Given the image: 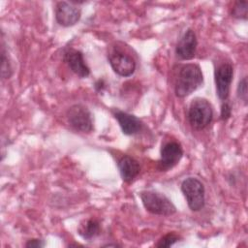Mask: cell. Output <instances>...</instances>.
<instances>
[{"label":"cell","mask_w":248,"mask_h":248,"mask_svg":"<svg viewBox=\"0 0 248 248\" xmlns=\"http://www.w3.org/2000/svg\"><path fill=\"white\" fill-rule=\"evenodd\" d=\"M203 83V75L198 64H185L179 70L176 78L174 93L178 98L191 95Z\"/></svg>","instance_id":"cell-1"},{"label":"cell","mask_w":248,"mask_h":248,"mask_svg":"<svg viewBox=\"0 0 248 248\" xmlns=\"http://www.w3.org/2000/svg\"><path fill=\"white\" fill-rule=\"evenodd\" d=\"M140 197L144 208L152 214L170 216L176 212L175 205L164 194L152 190H144L140 192Z\"/></svg>","instance_id":"cell-2"},{"label":"cell","mask_w":248,"mask_h":248,"mask_svg":"<svg viewBox=\"0 0 248 248\" xmlns=\"http://www.w3.org/2000/svg\"><path fill=\"white\" fill-rule=\"evenodd\" d=\"M213 119V109L211 104L204 98H195L188 109V120L195 130H203Z\"/></svg>","instance_id":"cell-3"},{"label":"cell","mask_w":248,"mask_h":248,"mask_svg":"<svg viewBox=\"0 0 248 248\" xmlns=\"http://www.w3.org/2000/svg\"><path fill=\"white\" fill-rule=\"evenodd\" d=\"M180 189L192 211H200L203 208L205 190L202 181L196 177H187L182 181Z\"/></svg>","instance_id":"cell-4"},{"label":"cell","mask_w":248,"mask_h":248,"mask_svg":"<svg viewBox=\"0 0 248 248\" xmlns=\"http://www.w3.org/2000/svg\"><path fill=\"white\" fill-rule=\"evenodd\" d=\"M69 124L77 131L90 133L93 130V120L90 110L80 104L73 105L67 110Z\"/></svg>","instance_id":"cell-5"},{"label":"cell","mask_w":248,"mask_h":248,"mask_svg":"<svg viewBox=\"0 0 248 248\" xmlns=\"http://www.w3.org/2000/svg\"><path fill=\"white\" fill-rule=\"evenodd\" d=\"M108 60L113 72L120 77H130L135 73V60L120 49L113 48L108 53Z\"/></svg>","instance_id":"cell-6"},{"label":"cell","mask_w":248,"mask_h":248,"mask_svg":"<svg viewBox=\"0 0 248 248\" xmlns=\"http://www.w3.org/2000/svg\"><path fill=\"white\" fill-rule=\"evenodd\" d=\"M183 156V149L177 141H168L165 143L160 152V160L158 161V169L161 171L169 170L176 166Z\"/></svg>","instance_id":"cell-7"},{"label":"cell","mask_w":248,"mask_h":248,"mask_svg":"<svg viewBox=\"0 0 248 248\" xmlns=\"http://www.w3.org/2000/svg\"><path fill=\"white\" fill-rule=\"evenodd\" d=\"M216 93L221 101H226L230 95V88L233 78V67L231 63H222L214 73Z\"/></svg>","instance_id":"cell-8"},{"label":"cell","mask_w":248,"mask_h":248,"mask_svg":"<svg viewBox=\"0 0 248 248\" xmlns=\"http://www.w3.org/2000/svg\"><path fill=\"white\" fill-rule=\"evenodd\" d=\"M81 16V10L71 1H60L55 6V19L63 27L74 26Z\"/></svg>","instance_id":"cell-9"},{"label":"cell","mask_w":248,"mask_h":248,"mask_svg":"<svg viewBox=\"0 0 248 248\" xmlns=\"http://www.w3.org/2000/svg\"><path fill=\"white\" fill-rule=\"evenodd\" d=\"M64 61L70 70L78 78H84L90 75V69L85 63L81 51L75 48H68L64 53Z\"/></svg>","instance_id":"cell-10"},{"label":"cell","mask_w":248,"mask_h":248,"mask_svg":"<svg viewBox=\"0 0 248 248\" xmlns=\"http://www.w3.org/2000/svg\"><path fill=\"white\" fill-rule=\"evenodd\" d=\"M197 46V36L194 30L189 28L180 37L175 47V53L182 60H190L196 54Z\"/></svg>","instance_id":"cell-11"},{"label":"cell","mask_w":248,"mask_h":248,"mask_svg":"<svg viewBox=\"0 0 248 248\" xmlns=\"http://www.w3.org/2000/svg\"><path fill=\"white\" fill-rule=\"evenodd\" d=\"M114 118L117 120L124 135L132 136L140 131L142 127V122L140 118L134 114L115 109L112 111Z\"/></svg>","instance_id":"cell-12"},{"label":"cell","mask_w":248,"mask_h":248,"mask_svg":"<svg viewBox=\"0 0 248 248\" xmlns=\"http://www.w3.org/2000/svg\"><path fill=\"white\" fill-rule=\"evenodd\" d=\"M118 170L122 180L131 183L140 173V167L139 162L130 155H123L117 163Z\"/></svg>","instance_id":"cell-13"},{"label":"cell","mask_w":248,"mask_h":248,"mask_svg":"<svg viewBox=\"0 0 248 248\" xmlns=\"http://www.w3.org/2000/svg\"><path fill=\"white\" fill-rule=\"evenodd\" d=\"M78 234L86 240H90L101 232V226L98 220L90 218L81 222L78 228Z\"/></svg>","instance_id":"cell-14"},{"label":"cell","mask_w":248,"mask_h":248,"mask_svg":"<svg viewBox=\"0 0 248 248\" xmlns=\"http://www.w3.org/2000/svg\"><path fill=\"white\" fill-rule=\"evenodd\" d=\"M13 75V67L10 60V57L5 48L4 42L1 44V77L4 79H8Z\"/></svg>","instance_id":"cell-15"},{"label":"cell","mask_w":248,"mask_h":248,"mask_svg":"<svg viewBox=\"0 0 248 248\" xmlns=\"http://www.w3.org/2000/svg\"><path fill=\"white\" fill-rule=\"evenodd\" d=\"M230 13L234 18L246 20L248 17V1H235Z\"/></svg>","instance_id":"cell-16"},{"label":"cell","mask_w":248,"mask_h":248,"mask_svg":"<svg viewBox=\"0 0 248 248\" xmlns=\"http://www.w3.org/2000/svg\"><path fill=\"white\" fill-rule=\"evenodd\" d=\"M181 239L180 235L175 233L174 232H170L163 235L155 244V247L158 248H163V247H170L173 244H175L177 241Z\"/></svg>","instance_id":"cell-17"},{"label":"cell","mask_w":248,"mask_h":248,"mask_svg":"<svg viewBox=\"0 0 248 248\" xmlns=\"http://www.w3.org/2000/svg\"><path fill=\"white\" fill-rule=\"evenodd\" d=\"M237 97L244 103V105H247L248 101V84H247V78H242L237 85Z\"/></svg>","instance_id":"cell-18"},{"label":"cell","mask_w":248,"mask_h":248,"mask_svg":"<svg viewBox=\"0 0 248 248\" xmlns=\"http://www.w3.org/2000/svg\"><path fill=\"white\" fill-rule=\"evenodd\" d=\"M232 115V106L231 104L226 100L223 101L221 105V112H220V119L221 120H228Z\"/></svg>","instance_id":"cell-19"},{"label":"cell","mask_w":248,"mask_h":248,"mask_svg":"<svg viewBox=\"0 0 248 248\" xmlns=\"http://www.w3.org/2000/svg\"><path fill=\"white\" fill-rule=\"evenodd\" d=\"M45 245H46L45 241L40 238H31L27 240V242L25 243V247L27 248H42Z\"/></svg>","instance_id":"cell-20"},{"label":"cell","mask_w":248,"mask_h":248,"mask_svg":"<svg viewBox=\"0 0 248 248\" xmlns=\"http://www.w3.org/2000/svg\"><path fill=\"white\" fill-rule=\"evenodd\" d=\"M110 246L117 247V246H119V245H118V244H116V243H114V244H112V243H108V244H105V245H104V247H110Z\"/></svg>","instance_id":"cell-21"}]
</instances>
